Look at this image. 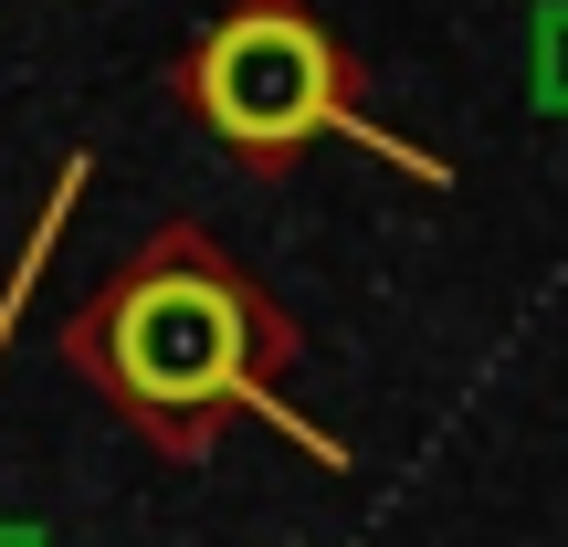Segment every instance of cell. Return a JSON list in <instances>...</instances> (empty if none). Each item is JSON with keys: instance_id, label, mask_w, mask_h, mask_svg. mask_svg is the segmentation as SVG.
Segmentation results:
<instances>
[{"instance_id": "cell-1", "label": "cell", "mask_w": 568, "mask_h": 547, "mask_svg": "<svg viewBox=\"0 0 568 547\" xmlns=\"http://www.w3.org/2000/svg\"><path fill=\"white\" fill-rule=\"evenodd\" d=\"M201 105H211V126L243 138V148H295L305 126H326V105H337V63H326V42L305 32V21L253 11L201 53Z\"/></svg>"}, {"instance_id": "cell-2", "label": "cell", "mask_w": 568, "mask_h": 547, "mask_svg": "<svg viewBox=\"0 0 568 547\" xmlns=\"http://www.w3.org/2000/svg\"><path fill=\"white\" fill-rule=\"evenodd\" d=\"M116 368L148 401H211V389H232V368H243V316H232L222 284L169 274V284H148V295H126Z\"/></svg>"}]
</instances>
